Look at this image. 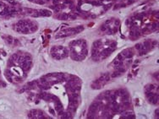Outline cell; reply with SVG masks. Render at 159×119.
<instances>
[{
	"mask_svg": "<svg viewBox=\"0 0 159 119\" xmlns=\"http://www.w3.org/2000/svg\"><path fill=\"white\" fill-rule=\"evenodd\" d=\"M157 44V42L152 40H147L146 42L139 43L135 46V49L137 50L138 53L140 55H144L148 52H150L152 49L154 48V46Z\"/></svg>",
	"mask_w": 159,
	"mask_h": 119,
	"instance_id": "8992f818",
	"label": "cell"
},
{
	"mask_svg": "<svg viewBox=\"0 0 159 119\" xmlns=\"http://www.w3.org/2000/svg\"><path fill=\"white\" fill-rule=\"evenodd\" d=\"M88 55V45L86 40L78 39L70 43L69 56L75 61H83Z\"/></svg>",
	"mask_w": 159,
	"mask_h": 119,
	"instance_id": "7a4b0ae2",
	"label": "cell"
},
{
	"mask_svg": "<svg viewBox=\"0 0 159 119\" xmlns=\"http://www.w3.org/2000/svg\"><path fill=\"white\" fill-rule=\"evenodd\" d=\"M117 43L114 40H98L93 43L92 58L94 61H102L108 58L116 49Z\"/></svg>",
	"mask_w": 159,
	"mask_h": 119,
	"instance_id": "6da1fadb",
	"label": "cell"
},
{
	"mask_svg": "<svg viewBox=\"0 0 159 119\" xmlns=\"http://www.w3.org/2000/svg\"><path fill=\"white\" fill-rule=\"evenodd\" d=\"M120 25V21L118 19H110L107 20L102 24L100 27V31L106 35H113L118 31Z\"/></svg>",
	"mask_w": 159,
	"mask_h": 119,
	"instance_id": "277c9868",
	"label": "cell"
},
{
	"mask_svg": "<svg viewBox=\"0 0 159 119\" xmlns=\"http://www.w3.org/2000/svg\"><path fill=\"white\" fill-rule=\"evenodd\" d=\"M83 26H77V27H71L68 29H63L57 35V38H63V37H71L74 35L80 33L83 31Z\"/></svg>",
	"mask_w": 159,
	"mask_h": 119,
	"instance_id": "52a82bcc",
	"label": "cell"
},
{
	"mask_svg": "<svg viewBox=\"0 0 159 119\" xmlns=\"http://www.w3.org/2000/svg\"><path fill=\"white\" fill-rule=\"evenodd\" d=\"M29 117L31 118H48L49 117L46 116V114L43 111L40 110H32L29 113Z\"/></svg>",
	"mask_w": 159,
	"mask_h": 119,
	"instance_id": "ba28073f",
	"label": "cell"
},
{
	"mask_svg": "<svg viewBox=\"0 0 159 119\" xmlns=\"http://www.w3.org/2000/svg\"><path fill=\"white\" fill-rule=\"evenodd\" d=\"M15 29L20 33L30 34L37 31L38 29V25L36 22L30 20H22L16 23L15 25Z\"/></svg>",
	"mask_w": 159,
	"mask_h": 119,
	"instance_id": "3957f363",
	"label": "cell"
},
{
	"mask_svg": "<svg viewBox=\"0 0 159 119\" xmlns=\"http://www.w3.org/2000/svg\"><path fill=\"white\" fill-rule=\"evenodd\" d=\"M31 2H33V3H38V4H44L48 2L49 0H30Z\"/></svg>",
	"mask_w": 159,
	"mask_h": 119,
	"instance_id": "9c48e42d",
	"label": "cell"
},
{
	"mask_svg": "<svg viewBox=\"0 0 159 119\" xmlns=\"http://www.w3.org/2000/svg\"><path fill=\"white\" fill-rule=\"evenodd\" d=\"M52 58L56 60H62L69 57V49L63 46H53L50 51Z\"/></svg>",
	"mask_w": 159,
	"mask_h": 119,
	"instance_id": "5b68a950",
	"label": "cell"
}]
</instances>
